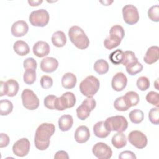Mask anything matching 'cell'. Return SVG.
Wrapping results in <instances>:
<instances>
[{
    "mask_svg": "<svg viewBox=\"0 0 159 159\" xmlns=\"http://www.w3.org/2000/svg\"><path fill=\"white\" fill-rule=\"evenodd\" d=\"M92 152L94 155L99 159H109L112 155L111 147L103 142L96 143L93 146Z\"/></svg>",
    "mask_w": 159,
    "mask_h": 159,
    "instance_id": "8fae6325",
    "label": "cell"
},
{
    "mask_svg": "<svg viewBox=\"0 0 159 159\" xmlns=\"http://www.w3.org/2000/svg\"><path fill=\"white\" fill-rule=\"evenodd\" d=\"M19 89V85L16 80L9 79L5 82V95L13 97L17 94Z\"/></svg>",
    "mask_w": 159,
    "mask_h": 159,
    "instance_id": "d6986e66",
    "label": "cell"
},
{
    "mask_svg": "<svg viewBox=\"0 0 159 159\" xmlns=\"http://www.w3.org/2000/svg\"><path fill=\"white\" fill-rule=\"evenodd\" d=\"M129 142L139 149L145 148L147 145V138L146 135L139 130H133L128 135Z\"/></svg>",
    "mask_w": 159,
    "mask_h": 159,
    "instance_id": "30bf717a",
    "label": "cell"
},
{
    "mask_svg": "<svg viewBox=\"0 0 159 159\" xmlns=\"http://www.w3.org/2000/svg\"><path fill=\"white\" fill-rule=\"evenodd\" d=\"M94 71L99 75L106 73L109 70V63L104 59L98 60L94 64Z\"/></svg>",
    "mask_w": 159,
    "mask_h": 159,
    "instance_id": "484cf974",
    "label": "cell"
},
{
    "mask_svg": "<svg viewBox=\"0 0 159 159\" xmlns=\"http://www.w3.org/2000/svg\"><path fill=\"white\" fill-rule=\"evenodd\" d=\"M55 131V125L52 123H42L37 129L35 134L34 143L39 150H45L50 145V137Z\"/></svg>",
    "mask_w": 159,
    "mask_h": 159,
    "instance_id": "6da1fadb",
    "label": "cell"
},
{
    "mask_svg": "<svg viewBox=\"0 0 159 159\" xmlns=\"http://www.w3.org/2000/svg\"><path fill=\"white\" fill-rule=\"evenodd\" d=\"M126 68V71L130 75H135L137 73L141 72L143 70V65L137 61H135L129 65H127L125 66Z\"/></svg>",
    "mask_w": 159,
    "mask_h": 159,
    "instance_id": "e575fe53",
    "label": "cell"
},
{
    "mask_svg": "<svg viewBox=\"0 0 159 159\" xmlns=\"http://www.w3.org/2000/svg\"><path fill=\"white\" fill-rule=\"evenodd\" d=\"M76 76L72 73H66L61 78L62 86L65 89H72L76 84Z\"/></svg>",
    "mask_w": 159,
    "mask_h": 159,
    "instance_id": "ffe728a7",
    "label": "cell"
},
{
    "mask_svg": "<svg viewBox=\"0 0 159 159\" xmlns=\"http://www.w3.org/2000/svg\"><path fill=\"white\" fill-rule=\"evenodd\" d=\"M96 106V102L94 98L92 97L87 98L76 109L78 117L81 120H86L89 116L91 112L95 108Z\"/></svg>",
    "mask_w": 159,
    "mask_h": 159,
    "instance_id": "52a82bcc",
    "label": "cell"
},
{
    "mask_svg": "<svg viewBox=\"0 0 159 159\" xmlns=\"http://www.w3.org/2000/svg\"><path fill=\"white\" fill-rule=\"evenodd\" d=\"M9 137L6 134H0V147L3 148L7 147L9 143Z\"/></svg>",
    "mask_w": 159,
    "mask_h": 159,
    "instance_id": "f6af8a7d",
    "label": "cell"
},
{
    "mask_svg": "<svg viewBox=\"0 0 159 159\" xmlns=\"http://www.w3.org/2000/svg\"><path fill=\"white\" fill-rule=\"evenodd\" d=\"M37 61L33 58H26L23 63L24 68L26 69H34L36 70L37 68Z\"/></svg>",
    "mask_w": 159,
    "mask_h": 159,
    "instance_id": "7bdbcfd3",
    "label": "cell"
},
{
    "mask_svg": "<svg viewBox=\"0 0 159 159\" xmlns=\"http://www.w3.org/2000/svg\"><path fill=\"white\" fill-rule=\"evenodd\" d=\"M14 52L20 56L27 55L30 52V48L28 44L23 40H17L15 42L13 45Z\"/></svg>",
    "mask_w": 159,
    "mask_h": 159,
    "instance_id": "cb8c5ba5",
    "label": "cell"
},
{
    "mask_svg": "<svg viewBox=\"0 0 159 159\" xmlns=\"http://www.w3.org/2000/svg\"><path fill=\"white\" fill-rule=\"evenodd\" d=\"M109 34L118 37L122 40L125 35V32L124 28L121 25H115L111 28Z\"/></svg>",
    "mask_w": 159,
    "mask_h": 159,
    "instance_id": "f35d334b",
    "label": "cell"
},
{
    "mask_svg": "<svg viewBox=\"0 0 159 159\" xmlns=\"http://www.w3.org/2000/svg\"><path fill=\"white\" fill-rule=\"evenodd\" d=\"M123 19L129 25L136 24L139 20V14L137 7L132 4H127L122 8Z\"/></svg>",
    "mask_w": 159,
    "mask_h": 159,
    "instance_id": "9c48e42d",
    "label": "cell"
},
{
    "mask_svg": "<svg viewBox=\"0 0 159 159\" xmlns=\"http://www.w3.org/2000/svg\"><path fill=\"white\" fill-rule=\"evenodd\" d=\"M93 132L94 135L99 138H106L111 133L104 125V121H99L94 124L93 126Z\"/></svg>",
    "mask_w": 159,
    "mask_h": 159,
    "instance_id": "7402d4cb",
    "label": "cell"
},
{
    "mask_svg": "<svg viewBox=\"0 0 159 159\" xmlns=\"http://www.w3.org/2000/svg\"><path fill=\"white\" fill-rule=\"evenodd\" d=\"M127 83V78L125 75L122 72H119L112 77L111 85L115 91H121L126 87Z\"/></svg>",
    "mask_w": 159,
    "mask_h": 159,
    "instance_id": "4fadbf2b",
    "label": "cell"
},
{
    "mask_svg": "<svg viewBox=\"0 0 159 159\" xmlns=\"http://www.w3.org/2000/svg\"><path fill=\"white\" fill-rule=\"evenodd\" d=\"M50 16L47 10L40 9L32 11L29 17V20L33 26L45 27L48 23Z\"/></svg>",
    "mask_w": 159,
    "mask_h": 159,
    "instance_id": "5b68a950",
    "label": "cell"
},
{
    "mask_svg": "<svg viewBox=\"0 0 159 159\" xmlns=\"http://www.w3.org/2000/svg\"><path fill=\"white\" fill-rule=\"evenodd\" d=\"M23 80L25 83L30 85L32 84L36 80V71L34 69H26L24 73Z\"/></svg>",
    "mask_w": 159,
    "mask_h": 159,
    "instance_id": "d6a6232c",
    "label": "cell"
},
{
    "mask_svg": "<svg viewBox=\"0 0 159 159\" xmlns=\"http://www.w3.org/2000/svg\"><path fill=\"white\" fill-rule=\"evenodd\" d=\"M40 85L42 88L47 89L51 88L53 85L52 78L47 75H43L40 78Z\"/></svg>",
    "mask_w": 159,
    "mask_h": 159,
    "instance_id": "b9f144b4",
    "label": "cell"
},
{
    "mask_svg": "<svg viewBox=\"0 0 159 159\" xmlns=\"http://www.w3.org/2000/svg\"><path fill=\"white\" fill-rule=\"evenodd\" d=\"M76 104V97L71 92H66L61 96L57 98L55 103V109L63 111L73 107Z\"/></svg>",
    "mask_w": 159,
    "mask_h": 159,
    "instance_id": "8992f818",
    "label": "cell"
},
{
    "mask_svg": "<svg viewBox=\"0 0 159 159\" xmlns=\"http://www.w3.org/2000/svg\"><path fill=\"white\" fill-rule=\"evenodd\" d=\"M146 100L147 101L153 105L157 107H158L159 106V97H158V93L155 91H150L147 93L146 96Z\"/></svg>",
    "mask_w": 159,
    "mask_h": 159,
    "instance_id": "d590c367",
    "label": "cell"
},
{
    "mask_svg": "<svg viewBox=\"0 0 159 159\" xmlns=\"http://www.w3.org/2000/svg\"><path fill=\"white\" fill-rule=\"evenodd\" d=\"M124 96L127 100L130 107L132 106H136L139 102V96L135 91H128L127 93H125V94Z\"/></svg>",
    "mask_w": 159,
    "mask_h": 159,
    "instance_id": "1f68e13d",
    "label": "cell"
},
{
    "mask_svg": "<svg viewBox=\"0 0 159 159\" xmlns=\"http://www.w3.org/2000/svg\"><path fill=\"white\" fill-rule=\"evenodd\" d=\"M104 125L106 129L111 132H123L128 127V122L123 116H115L107 118L104 121Z\"/></svg>",
    "mask_w": 159,
    "mask_h": 159,
    "instance_id": "277c9868",
    "label": "cell"
},
{
    "mask_svg": "<svg viewBox=\"0 0 159 159\" xmlns=\"http://www.w3.org/2000/svg\"><path fill=\"white\" fill-rule=\"evenodd\" d=\"M68 158L69 157L67 152L63 150L58 151L54 156V158Z\"/></svg>",
    "mask_w": 159,
    "mask_h": 159,
    "instance_id": "bcb514c9",
    "label": "cell"
},
{
    "mask_svg": "<svg viewBox=\"0 0 159 159\" xmlns=\"http://www.w3.org/2000/svg\"><path fill=\"white\" fill-rule=\"evenodd\" d=\"M23 106L29 110H35L39 106V99L34 92L29 89H25L21 94Z\"/></svg>",
    "mask_w": 159,
    "mask_h": 159,
    "instance_id": "ba28073f",
    "label": "cell"
},
{
    "mask_svg": "<svg viewBox=\"0 0 159 159\" xmlns=\"http://www.w3.org/2000/svg\"><path fill=\"white\" fill-rule=\"evenodd\" d=\"M66 37L65 33L58 30L53 33L52 36V42L57 47H62L66 43Z\"/></svg>",
    "mask_w": 159,
    "mask_h": 159,
    "instance_id": "603a6c76",
    "label": "cell"
},
{
    "mask_svg": "<svg viewBox=\"0 0 159 159\" xmlns=\"http://www.w3.org/2000/svg\"><path fill=\"white\" fill-rule=\"evenodd\" d=\"M113 1H111V2H109V1H104V2H102V1H101V3H103L104 5H106V6H108V5H109L111 3H112Z\"/></svg>",
    "mask_w": 159,
    "mask_h": 159,
    "instance_id": "c3c4849f",
    "label": "cell"
},
{
    "mask_svg": "<svg viewBox=\"0 0 159 159\" xmlns=\"http://www.w3.org/2000/svg\"><path fill=\"white\" fill-rule=\"evenodd\" d=\"M34 54L38 57H43L50 53V46L44 41H38L33 46L32 48Z\"/></svg>",
    "mask_w": 159,
    "mask_h": 159,
    "instance_id": "2e32d148",
    "label": "cell"
},
{
    "mask_svg": "<svg viewBox=\"0 0 159 159\" xmlns=\"http://www.w3.org/2000/svg\"><path fill=\"white\" fill-rule=\"evenodd\" d=\"M42 2V1H28V3L31 6H37Z\"/></svg>",
    "mask_w": 159,
    "mask_h": 159,
    "instance_id": "7dc6e473",
    "label": "cell"
},
{
    "mask_svg": "<svg viewBox=\"0 0 159 159\" xmlns=\"http://www.w3.org/2000/svg\"><path fill=\"white\" fill-rule=\"evenodd\" d=\"M30 143L27 138H22L16 142L12 146V152L17 157L26 156L29 152Z\"/></svg>",
    "mask_w": 159,
    "mask_h": 159,
    "instance_id": "7c38bea8",
    "label": "cell"
},
{
    "mask_svg": "<svg viewBox=\"0 0 159 159\" xmlns=\"http://www.w3.org/2000/svg\"><path fill=\"white\" fill-rule=\"evenodd\" d=\"M110 61L114 65L122 63L124 58V52L120 49H117L111 53L109 56Z\"/></svg>",
    "mask_w": 159,
    "mask_h": 159,
    "instance_id": "4dcf8cb0",
    "label": "cell"
},
{
    "mask_svg": "<svg viewBox=\"0 0 159 159\" xmlns=\"http://www.w3.org/2000/svg\"><path fill=\"white\" fill-rule=\"evenodd\" d=\"M159 58V48L154 45L149 47L143 57L144 61L149 65L157 62Z\"/></svg>",
    "mask_w": 159,
    "mask_h": 159,
    "instance_id": "ac0fdd59",
    "label": "cell"
},
{
    "mask_svg": "<svg viewBox=\"0 0 159 159\" xmlns=\"http://www.w3.org/2000/svg\"><path fill=\"white\" fill-rule=\"evenodd\" d=\"M90 137L89 130L85 125L79 126L75 132V139L79 143H83L87 142Z\"/></svg>",
    "mask_w": 159,
    "mask_h": 159,
    "instance_id": "e0dca14e",
    "label": "cell"
},
{
    "mask_svg": "<svg viewBox=\"0 0 159 159\" xmlns=\"http://www.w3.org/2000/svg\"><path fill=\"white\" fill-rule=\"evenodd\" d=\"M148 118L151 123L158 125L159 123V109L158 107L152 108L148 113Z\"/></svg>",
    "mask_w": 159,
    "mask_h": 159,
    "instance_id": "ab89813d",
    "label": "cell"
},
{
    "mask_svg": "<svg viewBox=\"0 0 159 159\" xmlns=\"http://www.w3.org/2000/svg\"><path fill=\"white\" fill-rule=\"evenodd\" d=\"M29 30V26L24 20H18L15 22L11 27V33L16 37L25 35Z\"/></svg>",
    "mask_w": 159,
    "mask_h": 159,
    "instance_id": "5bb4252c",
    "label": "cell"
},
{
    "mask_svg": "<svg viewBox=\"0 0 159 159\" xmlns=\"http://www.w3.org/2000/svg\"><path fill=\"white\" fill-rule=\"evenodd\" d=\"M136 84L140 91H146L150 87L149 79L146 76H140L137 79Z\"/></svg>",
    "mask_w": 159,
    "mask_h": 159,
    "instance_id": "74e56055",
    "label": "cell"
},
{
    "mask_svg": "<svg viewBox=\"0 0 159 159\" xmlns=\"http://www.w3.org/2000/svg\"><path fill=\"white\" fill-rule=\"evenodd\" d=\"M68 36L70 41L79 49H86L89 45L88 37L83 30L77 25H74L70 28Z\"/></svg>",
    "mask_w": 159,
    "mask_h": 159,
    "instance_id": "7a4b0ae2",
    "label": "cell"
},
{
    "mask_svg": "<svg viewBox=\"0 0 159 159\" xmlns=\"http://www.w3.org/2000/svg\"><path fill=\"white\" fill-rule=\"evenodd\" d=\"M100 83L99 80L92 75L84 78L80 84V90L82 94L87 98L93 97L99 90Z\"/></svg>",
    "mask_w": 159,
    "mask_h": 159,
    "instance_id": "3957f363",
    "label": "cell"
},
{
    "mask_svg": "<svg viewBox=\"0 0 159 159\" xmlns=\"http://www.w3.org/2000/svg\"><path fill=\"white\" fill-rule=\"evenodd\" d=\"M114 107L119 111H125L130 107L124 96L116 98L114 102Z\"/></svg>",
    "mask_w": 159,
    "mask_h": 159,
    "instance_id": "83f0119b",
    "label": "cell"
},
{
    "mask_svg": "<svg viewBox=\"0 0 159 159\" xmlns=\"http://www.w3.org/2000/svg\"><path fill=\"white\" fill-rule=\"evenodd\" d=\"M112 144L116 148H121L127 144V139L122 132H117L112 137Z\"/></svg>",
    "mask_w": 159,
    "mask_h": 159,
    "instance_id": "d4e9b609",
    "label": "cell"
},
{
    "mask_svg": "<svg viewBox=\"0 0 159 159\" xmlns=\"http://www.w3.org/2000/svg\"><path fill=\"white\" fill-rule=\"evenodd\" d=\"M129 117L132 123L139 124L143 121L144 118V114L142 111L135 109L130 112Z\"/></svg>",
    "mask_w": 159,
    "mask_h": 159,
    "instance_id": "f546056e",
    "label": "cell"
},
{
    "mask_svg": "<svg viewBox=\"0 0 159 159\" xmlns=\"http://www.w3.org/2000/svg\"><path fill=\"white\" fill-rule=\"evenodd\" d=\"M148 16L149 19L153 22L159 21V6L158 5L152 6L148 11Z\"/></svg>",
    "mask_w": 159,
    "mask_h": 159,
    "instance_id": "8d00e7d4",
    "label": "cell"
},
{
    "mask_svg": "<svg viewBox=\"0 0 159 159\" xmlns=\"http://www.w3.org/2000/svg\"><path fill=\"white\" fill-rule=\"evenodd\" d=\"M57 97L55 95H48L44 99V105L49 109H55V100Z\"/></svg>",
    "mask_w": 159,
    "mask_h": 159,
    "instance_id": "60d3db41",
    "label": "cell"
},
{
    "mask_svg": "<svg viewBox=\"0 0 159 159\" xmlns=\"http://www.w3.org/2000/svg\"><path fill=\"white\" fill-rule=\"evenodd\" d=\"M13 110V104L11 101L7 99H1L0 101V114L7 116Z\"/></svg>",
    "mask_w": 159,
    "mask_h": 159,
    "instance_id": "f1b7e54d",
    "label": "cell"
},
{
    "mask_svg": "<svg viewBox=\"0 0 159 159\" xmlns=\"http://www.w3.org/2000/svg\"><path fill=\"white\" fill-rule=\"evenodd\" d=\"M119 159H136V156L134 154V153H133L131 151H129V150H125L124 152H122L120 155H119Z\"/></svg>",
    "mask_w": 159,
    "mask_h": 159,
    "instance_id": "ee69618b",
    "label": "cell"
},
{
    "mask_svg": "<svg viewBox=\"0 0 159 159\" xmlns=\"http://www.w3.org/2000/svg\"><path fill=\"white\" fill-rule=\"evenodd\" d=\"M58 66V60L53 57H46L42 60L40 62V68L45 73H52L55 71Z\"/></svg>",
    "mask_w": 159,
    "mask_h": 159,
    "instance_id": "9a60e30c",
    "label": "cell"
},
{
    "mask_svg": "<svg viewBox=\"0 0 159 159\" xmlns=\"http://www.w3.org/2000/svg\"><path fill=\"white\" fill-rule=\"evenodd\" d=\"M122 40L115 35H110L109 37H107L104 41V45L106 48L108 50H111L115 47L119 46Z\"/></svg>",
    "mask_w": 159,
    "mask_h": 159,
    "instance_id": "4316f807",
    "label": "cell"
},
{
    "mask_svg": "<svg viewBox=\"0 0 159 159\" xmlns=\"http://www.w3.org/2000/svg\"><path fill=\"white\" fill-rule=\"evenodd\" d=\"M138 59L136 57L134 52L132 51L127 50L124 52V58L122 64L124 66L129 65L135 61H137Z\"/></svg>",
    "mask_w": 159,
    "mask_h": 159,
    "instance_id": "836d02e7",
    "label": "cell"
},
{
    "mask_svg": "<svg viewBox=\"0 0 159 159\" xmlns=\"http://www.w3.org/2000/svg\"><path fill=\"white\" fill-rule=\"evenodd\" d=\"M73 124V117L70 114L63 115L58 119V127L63 132L69 130Z\"/></svg>",
    "mask_w": 159,
    "mask_h": 159,
    "instance_id": "44dd1931",
    "label": "cell"
}]
</instances>
